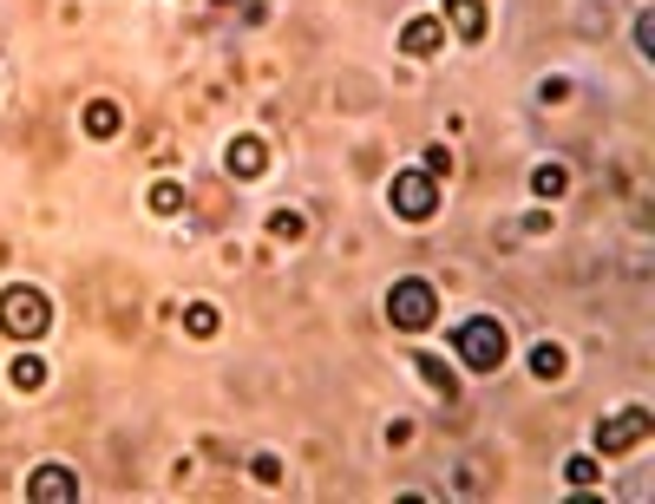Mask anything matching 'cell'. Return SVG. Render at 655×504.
Instances as JSON below:
<instances>
[{
  "mask_svg": "<svg viewBox=\"0 0 655 504\" xmlns=\"http://www.w3.org/2000/svg\"><path fill=\"white\" fill-rule=\"evenodd\" d=\"M223 164H230V177H262L269 171V144L256 138V131H243V138H230V151H223Z\"/></svg>",
  "mask_w": 655,
  "mask_h": 504,
  "instance_id": "obj_5",
  "label": "cell"
},
{
  "mask_svg": "<svg viewBox=\"0 0 655 504\" xmlns=\"http://www.w3.org/2000/svg\"><path fill=\"white\" fill-rule=\"evenodd\" d=\"M440 39H446V26H440L433 13H420V20H407V26H400V52H407V59L440 52Z\"/></svg>",
  "mask_w": 655,
  "mask_h": 504,
  "instance_id": "obj_8",
  "label": "cell"
},
{
  "mask_svg": "<svg viewBox=\"0 0 655 504\" xmlns=\"http://www.w3.org/2000/svg\"><path fill=\"white\" fill-rule=\"evenodd\" d=\"M433 315H440V295H433V282H420V276H400L394 289H387V321L394 328H433Z\"/></svg>",
  "mask_w": 655,
  "mask_h": 504,
  "instance_id": "obj_3",
  "label": "cell"
},
{
  "mask_svg": "<svg viewBox=\"0 0 655 504\" xmlns=\"http://www.w3.org/2000/svg\"><path fill=\"white\" fill-rule=\"evenodd\" d=\"M446 171H453V151H446V144H433V151H426V177H446Z\"/></svg>",
  "mask_w": 655,
  "mask_h": 504,
  "instance_id": "obj_19",
  "label": "cell"
},
{
  "mask_svg": "<svg viewBox=\"0 0 655 504\" xmlns=\"http://www.w3.org/2000/svg\"><path fill=\"white\" fill-rule=\"evenodd\" d=\"M564 479L571 485H597V459H564Z\"/></svg>",
  "mask_w": 655,
  "mask_h": 504,
  "instance_id": "obj_18",
  "label": "cell"
},
{
  "mask_svg": "<svg viewBox=\"0 0 655 504\" xmlns=\"http://www.w3.org/2000/svg\"><path fill=\"white\" fill-rule=\"evenodd\" d=\"M531 184H538V197H564V184H571V177H564V164H538V177H531Z\"/></svg>",
  "mask_w": 655,
  "mask_h": 504,
  "instance_id": "obj_16",
  "label": "cell"
},
{
  "mask_svg": "<svg viewBox=\"0 0 655 504\" xmlns=\"http://www.w3.org/2000/svg\"><path fill=\"white\" fill-rule=\"evenodd\" d=\"M7 380H13L20 394H39V387H46V361H39V354H13V361H7Z\"/></svg>",
  "mask_w": 655,
  "mask_h": 504,
  "instance_id": "obj_10",
  "label": "cell"
},
{
  "mask_svg": "<svg viewBox=\"0 0 655 504\" xmlns=\"http://www.w3.org/2000/svg\"><path fill=\"white\" fill-rule=\"evenodd\" d=\"M26 499L33 504H72L79 499V479H72L66 466H39V472L26 479Z\"/></svg>",
  "mask_w": 655,
  "mask_h": 504,
  "instance_id": "obj_7",
  "label": "cell"
},
{
  "mask_svg": "<svg viewBox=\"0 0 655 504\" xmlns=\"http://www.w3.org/2000/svg\"><path fill=\"white\" fill-rule=\"evenodd\" d=\"M184 328L203 341V335H217V328H223V308H217V302H190V308H184Z\"/></svg>",
  "mask_w": 655,
  "mask_h": 504,
  "instance_id": "obj_13",
  "label": "cell"
},
{
  "mask_svg": "<svg viewBox=\"0 0 655 504\" xmlns=\"http://www.w3.org/2000/svg\"><path fill=\"white\" fill-rule=\"evenodd\" d=\"M118 125H125V112H118L112 98H92V105H85V131H92V138H118Z\"/></svg>",
  "mask_w": 655,
  "mask_h": 504,
  "instance_id": "obj_11",
  "label": "cell"
},
{
  "mask_svg": "<svg viewBox=\"0 0 655 504\" xmlns=\"http://www.w3.org/2000/svg\"><path fill=\"white\" fill-rule=\"evenodd\" d=\"M269 230H276L282 243H295V236L308 230V216H295V210H276V216H269Z\"/></svg>",
  "mask_w": 655,
  "mask_h": 504,
  "instance_id": "obj_17",
  "label": "cell"
},
{
  "mask_svg": "<svg viewBox=\"0 0 655 504\" xmlns=\"http://www.w3.org/2000/svg\"><path fill=\"white\" fill-rule=\"evenodd\" d=\"M564 367H571V361H564L558 341H538V348H531V374H538V380H564Z\"/></svg>",
  "mask_w": 655,
  "mask_h": 504,
  "instance_id": "obj_12",
  "label": "cell"
},
{
  "mask_svg": "<svg viewBox=\"0 0 655 504\" xmlns=\"http://www.w3.org/2000/svg\"><path fill=\"white\" fill-rule=\"evenodd\" d=\"M453 348H459V361H466L472 374H499V367H505V328H499L492 315H472V321H459Z\"/></svg>",
  "mask_w": 655,
  "mask_h": 504,
  "instance_id": "obj_2",
  "label": "cell"
},
{
  "mask_svg": "<svg viewBox=\"0 0 655 504\" xmlns=\"http://www.w3.org/2000/svg\"><path fill=\"white\" fill-rule=\"evenodd\" d=\"M413 367H420V380H426V387H433V394H440V400H453V394H459V380H453V374H446V361H433V354H420V361H413Z\"/></svg>",
  "mask_w": 655,
  "mask_h": 504,
  "instance_id": "obj_14",
  "label": "cell"
},
{
  "mask_svg": "<svg viewBox=\"0 0 655 504\" xmlns=\"http://www.w3.org/2000/svg\"><path fill=\"white\" fill-rule=\"evenodd\" d=\"M387 203H394V216H407V223H426V216L440 210V184H433L426 171H400V177L387 184Z\"/></svg>",
  "mask_w": 655,
  "mask_h": 504,
  "instance_id": "obj_4",
  "label": "cell"
},
{
  "mask_svg": "<svg viewBox=\"0 0 655 504\" xmlns=\"http://www.w3.org/2000/svg\"><path fill=\"white\" fill-rule=\"evenodd\" d=\"M144 203H151V210H157V216H177V210H184V184H171V177H157V184H151V197H144Z\"/></svg>",
  "mask_w": 655,
  "mask_h": 504,
  "instance_id": "obj_15",
  "label": "cell"
},
{
  "mask_svg": "<svg viewBox=\"0 0 655 504\" xmlns=\"http://www.w3.org/2000/svg\"><path fill=\"white\" fill-rule=\"evenodd\" d=\"M643 433H650V420H643V407H630V413H610V420L597 426V446H604V453H630Z\"/></svg>",
  "mask_w": 655,
  "mask_h": 504,
  "instance_id": "obj_6",
  "label": "cell"
},
{
  "mask_svg": "<svg viewBox=\"0 0 655 504\" xmlns=\"http://www.w3.org/2000/svg\"><path fill=\"white\" fill-rule=\"evenodd\" d=\"M46 328H52V302H46V289H33V282L0 289V335H13V341H39Z\"/></svg>",
  "mask_w": 655,
  "mask_h": 504,
  "instance_id": "obj_1",
  "label": "cell"
},
{
  "mask_svg": "<svg viewBox=\"0 0 655 504\" xmlns=\"http://www.w3.org/2000/svg\"><path fill=\"white\" fill-rule=\"evenodd\" d=\"M249 472H256V479H262V485H276V479H282V466H276V459H269V453H262V459H256V466H249Z\"/></svg>",
  "mask_w": 655,
  "mask_h": 504,
  "instance_id": "obj_20",
  "label": "cell"
},
{
  "mask_svg": "<svg viewBox=\"0 0 655 504\" xmlns=\"http://www.w3.org/2000/svg\"><path fill=\"white\" fill-rule=\"evenodd\" d=\"M446 13L459 39H486V0H446Z\"/></svg>",
  "mask_w": 655,
  "mask_h": 504,
  "instance_id": "obj_9",
  "label": "cell"
}]
</instances>
